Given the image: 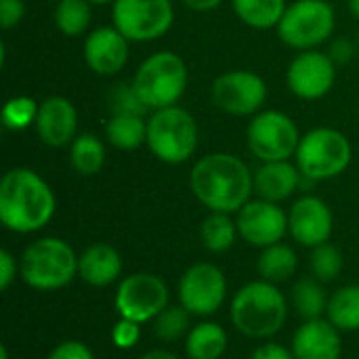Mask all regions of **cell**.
I'll list each match as a JSON object with an SVG mask.
<instances>
[{"instance_id":"obj_41","label":"cell","mask_w":359,"mask_h":359,"mask_svg":"<svg viewBox=\"0 0 359 359\" xmlns=\"http://www.w3.org/2000/svg\"><path fill=\"white\" fill-rule=\"evenodd\" d=\"M181 2L196 13H208V11L219 8L223 0H181Z\"/></svg>"},{"instance_id":"obj_25","label":"cell","mask_w":359,"mask_h":359,"mask_svg":"<svg viewBox=\"0 0 359 359\" xmlns=\"http://www.w3.org/2000/svg\"><path fill=\"white\" fill-rule=\"evenodd\" d=\"M236 17L252 29L278 27L286 13V0H231Z\"/></svg>"},{"instance_id":"obj_30","label":"cell","mask_w":359,"mask_h":359,"mask_svg":"<svg viewBox=\"0 0 359 359\" xmlns=\"http://www.w3.org/2000/svg\"><path fill=\"white\" fill-rule=\"evenodd\" d=\"M93 13L88 0H61L55 6V25L67 38L82 36L90 25Z\"/></svg>"},{"instance_id":"obj_29","label":"cell","mask_w":359,"mask_h":359,"mask_svg":"<svg viewBox=\"0 0 359 359\" xmlns=\"http://www.w3.org/2000/svg\"><path fill=\"white\" fill-rule=\"evenodd\" d=\"M326 318L341 332L359 330V284L343 286L330 297Z\"/></svg>"},{"instance_id":"obj_3","label":"cell","mask_w":359,"mask_h":359,"mask_svg":"<svg viewBox=\"0 0 359 359\" xmlns=\"http://www.w3.org/2000/svg\"><path fill=\"white\" fill-rule=\"evenodd\" d=\"M231 324L246 339L265 341L278 334L288 318V303L278 284L255 280L242 286L231 301Z\"/></svg>"},{"instance_id":"obj_20","label":"cell","mask_w":359,"mask_h":359,"mask_svg":"<svg viewBox=\"0 0 359 359\" xmlns=\"http://www.w3.org/2000/svg\"><path fill=\"white\" fill-rule=\"evenodd\" d=\"M301 170L290 160L261 162L255 170V194L269 202H284L301 189Z\"/></svg>"},{"instance_id":"obj_11","label":"cell","mask_w":359,"mask_h":359,"mask_svg":"<svg viewBox=\"0 0 359 359\" xmlns=\"http://www.w3.org/2000/svg\"><path fill=\"white\" fill-rule=\"evenodd\" d=\"M168 286L156 273H133L118 284L114 299L120 318L133 320L137 324H147L156 320L168 307Z\"/></svg>"},{"instance_id":"obj_6","label":"cell","mask_w":359,"mask_h":359,"mask_svg":"<svg viewBox=\"0 0 359 359\" xmlns=\"http://www.w3.org/2000/svg\"><path fill=\"white\" fill-rule=\"evenodd\" d=\"M147 149L164 164L179 166L191 160L200 145V126L181 105L151 111L147 118Z\"/></svg>"},{"instance_id":"obj_5","label":"cell","mask_w":359,"mask_h":359,"mask_svg":"<svg viewBox=\"0 0 359 359\" xmlns=\"http://www.w3.org/2000/svg\"><path fill=\"white\" fill-rule=\"evenodd\" d=\"M189 84L185 59L175 50H158L145 57L135 76L133 86L149 111L179 105Z\"/></svg>"},{"instance_id":"obj_44","label":"cell","mask_w":359,"mask_h":359,"mask_svg":"<svg viewBox=\"0 0 359 359\" xmlns=\"http://www.w3.org/2000/svg\"><path fill=\"white\" fill-rule=\"evenodd\" d=\"M90 4H114L116 0H88Z\"/></svg>"},{"instance_id":"obj_22","label":"cell","mask_w":359,"mask_h":359,"mask_svg":"<svg viewBox=\"0 0 359 359\" xmlns=\"http://www.w3.org/2000/svg\"><path fill=\"white\" fill-rule=\"evenodd\" d=\"M105 139L120 151H135L147 143V120L137 114H111L105 122Z\"/></svg>"},{"instance_id":"obj_1","label":"cell","mask_w":359,"mask_h":359,"mask_svg":"<svg viewBox=\"0 0 359 359\" xmlns=\"http://www.w3.org/2000/svg\"><path fill=\"white\" fill-rule=\"evenodd\" d=\"M189 187L196 200L210 212H240L255 191V172L248 164L227 151L202 156L191 172Z\"/></svg>"},{"instance_id":"obj_37","label":"cell","mask_w":359,"mask_h":359,"mask_svg":"<svg viewBox=\"0 0 359 359\" xmlns=\"http://www.w3.org/2000/svg\"><path fill=\"white\" fill-rule=\"evenodd\" d=\"M25 17V2L23 0H0V25L2 29H11L21 23Z\"/></svg>"},{"instance_id":"obj_43","label":"cell","mask_w":359,"mask_h":359,"mask_svg":"<svg viewBox=\"0 0 359 359\" xmlns=\"http://www.w3.org/2000/svg\"><path fill=\"white\" fill-rule=\"evenodd\" d=\"M347 8H349V13L359 21V0H347Z\"/></svg>"},{"instance_id":"obj_42","label":"cell","mask_w":359,"mask_h":359,"mask_svg":"<svg viewBox=\"0 0 359 359\" xmlns=\"http://www.w3.org/2000/svg\"><path fill=\"white\" fill-rule=\"evenodd\" d=\"M141 359H179L175 353L166 351V349H154V351H147Z\"/></svg>"},{"instance_id":"obj_46","label":"cell","mask_w":359,"mask_h":359,"mask_svg":"<svg viewBox=\"0 0 359 359\" xmlns=\"http://www.w3.org/2000/svg\"><path fill=\"white\" fill-rule=\"evenodd\" d=\"M48 2H61V0H48Z\"/></svg>"},{"instance_id":"obj_33","label":"cell","mask_w":359,"mask_h":359,"mask_svg":"<svg viewBox=\"0 0 359 359\" xmlns=\"http://www.w3.org/2000/svg\"><path fill=\"white\" fill-rule=\"evenodd\" d=\"M309 265H311V273L316 280H320L322 284H328L332 280H337L343 271V255L337 246L332 244H320L316 248H311V259H309Z\"/></svg>"},{"instance_id":"obj_38","label":"cell","mask_w":359,"mask_h":359,"mask_svg":"<svg viewBox=\"0 0 359 359\" xmlns=\"http://www.w3.org/2000/svg\"><path fill=\"white\" fill-rule=\"evenodd\" d=\"M326 53H328L330 59L337 63V67H339V65L351 63V59H353L355 55H359L358 44H353L349 38H337V40H332Z\"/></svg>"},{"instance_id":"obj_34","label":"cell","mask_w":359,"mask_h":359,"mask_svg":"<svg viewBox=\"0 0 359 359\" xmlns=\"http://www.w3.org/2000/svg\"><path fill=\"white\" fill-rule=\"evenodd\" d=\"M107 101H109L111 114H137V116H147L149 114V109L145 107V103L137 95L133 82H120V84H116L109 90Z\"/></svg>"},{"instance_id":"obj_40","label":"cell","mask_w":359,"mask_h":359,"mask_svg":"<svg viewBox=\"0 0 359 359\" xmlns=\"http://www.w3.org/2000/svg\"><path fill=\"white\" fill-rule=\"evenodd\" d=\"M248 359H294V355L290 349H286L280 343H265V345L257 347Z\"/></svg>"},{"instance_id":"obj_26","label":"cell","mask_w":359,"mask_h":359,"mask_svg":"<svg viewBox=\"0 0 359 359\" xmlns=\"http://www.w3.org/2000/svg\"><path fill=\"white\" fill-rule=\"evenodd\" d=\"M69 162L74 170L82 177H93L101 172L105 164V145L95 133H78L69 145Z\"/></svg>"},{"instance_id":"obj_12","label":"cell","mask_w":359,"mask_h":359,"mask_svg":"<svg viewBox=\"0 0 359 359\" xmlns=\"http://www.w3.org/2000/svg\"><path fill=\"white\" fill-rule=\"evenodd\" d=\"M267 82L250 69H231L215 78L210 86L212 103L238 118H252L267 101Z\"/></svg>"},{"instance_id":"obj_28","label":"cell","mask_w":359,"mask_h":359,"mask_svg":"<svg viewBox=\"0 0 359 359\" xmlns=\"http://www.w3.org/2000/svg\"><path fill=\"white\" fill-rule=\"evenodd\" d=\"M238 223L227 212H210L200 227V238L206 250L212 255H223L233 248L238 240Z\"/></svg>"},{"instance_id":"obj_24","label":"cell","mask_w":359,"mask_h":359,"mask_svg":"<svg viewBox=\"0 0 359 359\" xmlns=\"http://www.w3.org/2000/svg\"><path fill=\"white\" fill-rule=\"evenodd\" d=\"M257 269H259L261 280L271 282V284H284L297 273L299 257H297L292 246L278 242V244L261 250L259 261H257Z\"/></svg>"},{"instance_id":"obj_47","label":"cell","mask_w":359,"mask_h":359,"mask_svg":"<svg viewBox=\"0 0 359 359\" xmlns=\"http://www.w3.org/2000/svg\"><path fill=\"white\" fill-rule=\"evenodd\" d=\"M355 44H358V50H359V36H358V42H355Z\"/></svg>"},{"instance_id":"obj_45","label":"cell","mask_w":359,"mask_h":359,"mask_svg":"<svg viewBox=\"0 0 359 359\" xmlns=\"http://www.w3.org/2000/svg\"><path fill=\"white\" fill-rule=\"evenodd\" d=\"M0 359H8V349L4 345L0 347Z\"/></svg>"},{"instance_id":"obj_19","label":"cell","mask_w":359,"mask_h":359,"mask_svg":"<svg viewBox=\"0 0 359 359\" xmlns=\"http://www.w3.org/2000/svg\"><path fill=\"white\" fill-rule=\"evenodd\" d=\"M294 359H341V330L328 320H307L297 328L290 347Z\"/></svg>"},{"instance_id":"obj_14","label":"cell","mask_w":359,"mask_h":359,"mask_svg":"<svg viewBox=\"0 0 359 359\" xmlns=\"http://www.w3.org/2000/svg\"><path fill=\"white\" fill-rule=\"evenodd\" d=\"M337 82V63L324 50H301L286 69V84L301 101L324 99Z\"/></svg>"},{"instance_id":"obj_17","label":"cell","mask_w":359,"mask_h":359,"mask_svg":"<svg viewBox=\"0 0 359 359\" xmlns=\"http://www.w3.org/2000/svg\"><path fill=\"white\" fill-rule=\"evenodd\" d=\"M130 40L116 25L95 27L84 40V61L97 76H116L128 63Z\"/></svg>"},{"instance_id":"obj_4","label":"cell","mask_w":359,"mask_h":359,"mask_svg":"<svg viewBox=\"0 0 359 359\" xmlns=\"http://www.w3.org/2000/svg\"><path fill=\"white\" fill-rule=\"evenodd\" d=\"M78 255L63 238L46 236L34 240L19 259V278L34 290L53 292L74 282Z\"/></svg>"},{"instance_id":"obj_9","label":"cell","mask_w":359,"mask_h":359,"mask_svg":"<svg viewBox=\"0 0 359 359\" xmlns=\"http://www.w3.org/2000/svg\"><path fill=\"white\" fill-rule=\"evenodd\" d=\"M297 122L282 109H261L246 128V143L250 154L261 162L290 160L301 143Z\"/></svg>"},{"instance_id":"obj_35","label":"cell","mask_w":359,"mask_h":359,"mask_svg":"<svg viewBox=\"0 0 359 359\" xmlns=\"http://www.w3.org/2000/svg\"><path fill=\"white\" fill-rule=\"evenodd\" d=\"M141 339V324L133 322V320H126V318H120V322L114 324L111 328V341L118 349H133Z\"/></svg>"},{"instance_id":"obj_32","label":"cell","mask_w":359,"mask_h":359,"mask_svg":"<svg viewBox=\"0 0 359 359\" xmlns=\"http://www.w3.org/2000/svg\"><path fill=\"white\" fill-rule=\"evenodd\" d=\"M189 311L183 305L166 307L156 320H154V332L160 341L172 343L189 334Z\"/></svg>"},{"instance_id":"obj_23","label":"cell","mask_w":359,"mask_h":359,"mask_svg":"<svg viewBox=\"0 0 359 359\" xmlns=\"http://www.w3.org/2000/svg\"><path fill=\"white\" fill-rule=\"evenodd\" d=\"M227 345L229 337L217 322H200L185 337V353L189 359H221Z\"/></svg>"},{"instance_id":"obj_8","label":"cell","mask_w":359,"mask_h":359,"mask_svg":"<svg viewBox=\"0 0 359 359\" xmlns=\"http://www.w3.org/2000/svg\"><path fill=\"white\" fill-rule=\"evenodd\" d=\"M334 29L337 13L328 0H292L276 27L278 38L299 53L320 48Z\"/></svg>"},{"instance_id":"obj_7","label":"cell","mask_w":359,"mask_h":359,"mask_svg":"<svg viewBox=\"0 0 359 359\" xmlns=\"http://www.w3.org/2000/svg\"><path fill=\"white\" fill-rule=\"evenodd\" d=\"M353 158L349 137L332 126H316L301 137L294 164L301 175L313 181H330L343 175Z\"/></svg>"},{"instance_id":"obj_36","label":"cell","mask_w":359,"mask_h":359,"mask_svg":"<svg viewBox=\"0 0 359 359\" xmlns=\"http://www.w3.org/2000/svg\"><path fill=\"white\" fill-rule=\"evenodd\" d=\"M48 359H95V353L82 341H63L50 351Z\"/></svg>"},{"instance_id":"obj_21","label":"cell","mask_w":359,"mask_h":359,"mask_svg":"<svg viewBox=\"0 0 359 359\" xmlns=\"http://www.w3.org/2000/svg\"><path fill=\"white\" fill-rule=\"evenodd\" d=\"M122 273V255L105 242H95L78 255V276L93 288L111 286Z\"/></svg>"},{"instance_id":"obj_31","label":"cell","mask_w":359,"mask_h":359,"mask_svg":"<svg viewBox=\"0 0 359 359\" xmlns=\"http://www.w3.org/2000/svg\"><path fill=\"white\" fill-rule=\"evenodd\" d=\"M38 109H40L38 101H34L27 95H17L4 103L0 118H2V124L6 130L21 133V130H27L29 126H36Z\"/></svg>"},{"instance_id":"obj_18","label":"cell","mask_w":359,"mask_h":359,"mask_svg":"<svg viewBox=\"0 0 359 359\" xmlns=\"http://www.w3.org/2000/svg\"><path fill=\"white\" fill-rule=\"evenodd\" d=\"M34 128L46 147H67L78 137V109L67 97L50 95L40 101Z\"/></svg>"},{"instance_id":"obj_15","label":"cell","mask_w":359,"mask_h":359,"mask_svg":"<svg viewBox=\"0 0 359 359\" xmlns=\"http://www.w3.org/2000/svg\"><path fill=\"white\" fill-rule=\"evenodd\" d=\"M236 215L240 238L255 248L263 250L267 246H273L282 242L288 233V215L276 202L257 198L246 202Z\"/></svg>"},{"instance_id":"obj_2","label":"cell","mask_w":359,"mask_h":359,"mask_svg":"<svg viewBox=\"0 0 359 359\" xmlns=\"http://www.w3.org/2000/svg\"><path fill=\"white\" fill-rule=\"evenodd\" d=\"M57 212L53 187L32 168H8L0 179V221L13 233H36Z\"/></svg>"},{"instance_id":"obj_13","label":"cell","mask_w":359,"mask_h":359,"mask_svg":"<svg viewBox=\"0 0 359 359\" xmlns=\"http://www.w3.org/2000/svg\"><path fill=\"white\" fill-rule=\"evenodd\" d=\"M179 305L191 316L208 318L221 309L227 297V278L215 263H196L179 280Z\"/></svg>"},{"instance_id":"obj_27","label":"cell","mask_w":359,"mask_h":359,"mask_svg":"<svg viewBox=\"0 0 359 359\" xmlns=\"http://www.w3.org/2000/svg\"><path fill=\"white\" fill-rule=\"evenodd\" d=\"M292 299V307L294 311L307 322V320H320L326 309H328V292L324 288V284L316 278H303L292 286L290 292Z\"/></svg>"},{"instance_id":"obj_10","label":"cell","mask_w":359,"mask_h":359,"mask_svg":"<svg viewBox=\"0 0 359 359\" xmlns=\"http://www.w3.org/2000/svg\"><path fill=\"white\" fill-rule=\"evenodd\" d=\"M175 23L172 0H116L111 25L130 42H154L164 38Z\"/></svg>"},{"instance_id":"obj_16","label":"cell","mask_w":359,"mask_h":359,"mask_svg":"<svg viewBox=\"0 0 359 359\" xmlns=\"http://www.w3.org/2000/svg\"><path fill=\"white\" fill-rule=\"evenodd\" d=\"M334 231V215L330 206L313 194L301 196L288 210V233L305 248L326 244Z\"/></svg>"},{"instance_id":"obj_39","label":"cell","mask_w":359,"mask_h":359,"mask_svg":"<svg viewBox=\"0 0 359 359\" xmlns=\"http://www.w3.org/2000/svg\"><path fill=\"white\" fill-rule=\"evenodd\" d=\"M17 273H19V263L17 259L13 257L11 250L2 248L0 250V290L6 292L11 288V284L17 280Z\"/></svg>"}]
</instances>
